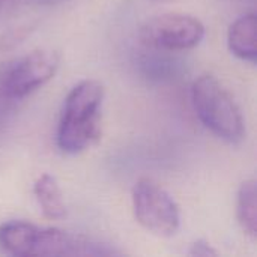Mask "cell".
Listing matches in <instances>:
<instances>
[{
    "instance_id": "6da1fadb",
    "label": "cell",
    "mask_w": 257,
    "mask_h": 257,
    "mask_svg": "<svg viewBox=\"0 0 257 257\" xmlns=\"http://www.w3.org/2000/svg\"><path fill=\"white\" fill-rule=\"evenodd\" d=\"M104 98L105 89L98 80H83L71 89L63 102L56 137L63 154H81L99 140Z\"/></svg>"
},
{
    "instance_id": "7a4b0ae2",
    "label": "cell",
    "mask_w": 257,
    "mask_h": 257,
    "mask_svg": "<svg viewBox=\"0 0 257 257\" xmlns=\"http://www.w3.org/2000/svg\"><path fill=\"white\" fill-rule=\"evenodd\" d=\"M193 107L200 122L217 137L236 145L245 137L242 113L230 92L211 74L197 77L191 87Z\"/></svg>"
},
{
    "instance_id": "3957f363",
    "label": "cell",
    "mask_w": 257,
    "mask_h": 257,
    "mask_svg": "<svg viewBox=\"0 0 257 257\" xmlns=\"http://www.w3.org/2000/svg\"><path fill=\"white\" fill-rule=\"evenodd\" d=\"M133 209L139 224L148 232L173 236L181 226V214L172 196L154 181L143 178L133 188Z\"/></svg>"
},
{
    "instance_id": "277c9868",
    "label": "cell",
    "mask_w": 257,
    "mask_h": 257,
    "mask_svg": "<svg viewBox=\"0 0 257 257\" xmlns=\"http://www.w3.org/2000/svg\"><path fill=\"white\" fill-rule=\"evenodd\" d=\"M203 23L188 14L167 12L148 20L139 32L140 41L161 51H185L197 47L205 38Z\"/></svg>"
},
{
    "instance_id": "5b68a950",
    "label": "cell",
    "mask_w": 257,
    "mask_h": 257,
    "mask_svg": "<svg viewBox=\"0 0 257 257\" xmlns=\"http://www.w3.org/2000/svg\"><path fill=\"white\" fill-rule=\"evenodd\" d=\"M60 56L50 48H38L11 65L0 78V95L23 99L48 83L57 72Z\"/></svg>"
},
{
    "instance_id": "8992f818",
    "label": "cell",
    "mask_w": 257,
    "mask_h": 257,
    "mask_svg": "<svg viewBox=\"0 0 257 257\" xmlns=\"http://www.w3.org/2000/svg\"><path fill=\"white\" fill-rule=\"evenodd\" d=\"M119 250L93 238L56 227L36 226L29 256H116Z\"/></svg>"
},
{
    "instance_id": "52a82bcc",
    "label": "cell",
    "mask_w": 257,
    "mask_h": 257,
    "mask_svg": "<svg viewBox=\"0 0 257 257\" xmlns=\"http://www.w3.org/2000/svg\"><path fill=\"white\" fill-rule=\"evenodd\" d=\"M227 45L236 57L256 63L257 59V20L256 14L250 12L236 18L227 33Z\"/></svg>"
},
{
    "instance_id": "ba28073f",
    "label": "cell",
    "mask_w": 257,
    "mask_h": 257,
    "mask_svg": "<svg viewBox=\"0 0 257 257\" xmlns=\"http://www.w3.org/2000/svg\"><path fill=\"white\" fill-rule=\"evenodd\" d=\"M33 194L45 218L63 220L66 217V206L54 176L48 173L41 175L33 184Z\"/></svg>"
},
{
    "instance_id": "9c48e42d",
    "label": "cell",
    "mask_w": 257,
    "mask_h": 257,
    "mask_svg": "<svg viewBox=\"0 0 257 257\" xmlns=\"http://www.w3.org/2000/svg\"><path fill=\"white\" fill-rule=\"evenodd\" d=\"M36 226L27 221H6L0 226V248L12 256H29Z\"/></svg>"
},
{
    "instance_id": "30bf717a",
    "label": "cell",
    "mask_w": 257,
    "mask_h": 257,
    "mask_svg": "<svg viewBox=\"0 0 257 257\" xmlns=\"http://www.w3.org/2000/svg\"><path fill=\"white\" fill-rule=\"evenodd\" d=\"M236 217L244 233L251 238L257 235V184L254 179L245 181L238 190Z\"/></svg>"
},
{
    "instance_id": "8fae6325",
    "label": "cell",
    "mask_w": 257,
    "mask_h": 257,
    "mask_svg": "<svg viewBox=\"0 0 257 257\" xmlns=\"http://www.w3.org/2000/svg\"><path fill=\"white\" fill-rule=\"evenodd\" d=\"M27 32H29L27 27H18V29H12L6 35H3L0 38V51H5V50L15 47L18 42H21L26 38Z\"/></svg>"
},
{
    "instance_id": "7c38bea8",
    "label": "cell",
    "mask_w": 257,
    "mask_h": 257,
    "mask_svg": "<svg viewBox=\"0 0 257 257\" xmlns=\"http://www.w3.org/2000/svg\"><path fill=\"white\" fill-rule=\"evenodd\" d=\"M188 254H190V256L211 257V256H217L218 253L211 247V244H209V242H206V241H203V239H199V241H196V242L191 245V248H190Z\"/></svg>"
},
{
    "instance_id": "4fadbf2b",
    "label": "cell",
    "mask_w": 257,
    "mask_h": 257,
    "mask_svg": "<svg viewBox=\"0 0 257 257\" xmlns=\"http://www.w3.org/2000/svg\"><path fill=\"white\" fill-rule=\"evenodd\" d=\"M29 2H32V3H35V5H42V6H45V5H56V3L63 2V0H29Z\"/></svg>"
},
{
    "instance_id": "5bb4252c",
    "label": "cell",
    "mask_w": 257,
    "mask_h": 257,
    "mask_svg": "<svg viewBox=\"0 0 257 257\" xmlns=\"http://www.w3.org/2000/svg\"><path fill=\"white\" fill-rule=\"evenodd\" d=\"M154 2H167V0H154Z\"/></svg>"
},
{
    "instance_id": "9a60e30c",
    "label": "cell",
    "mask_w": 257,
    "mask_h": 257,
    "mask_svg": "<svg viewBox=\"0 0 257 257\" xmlns=\"http://www.w3.org/2000/svg\"><path fill=\"white\" fill-rule=\"evenodd\" d=\"M0 2H2V0H0Z\"/></svg>"
}]
</instances>
